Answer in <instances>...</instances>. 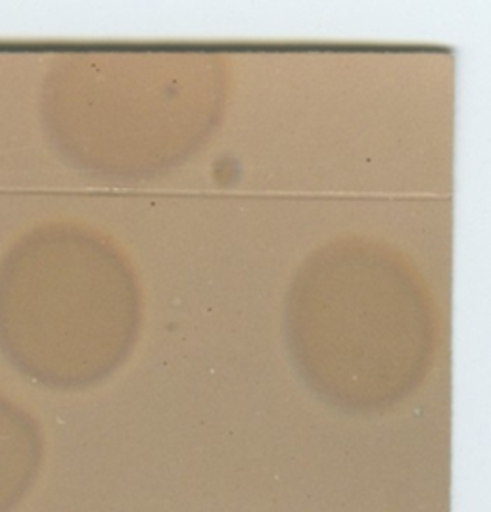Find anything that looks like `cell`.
<instances>
[{"mask_svg":"<svg viewBox=\"0 0 491 512\" xmlns=\"http://www.w3.org/2000/svg\"><path fill=\"white\" fill-rule=\"evenodd\" d=\"M43 463L35 420L0 394V512H10L33 488Z\"/></svg>","mask_w":491,"mask_h":512,"instance_id":"obj_1","label":"cell"}]
</instances>
